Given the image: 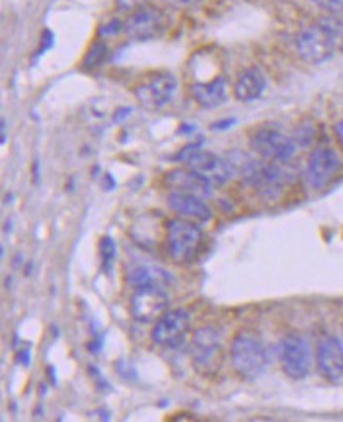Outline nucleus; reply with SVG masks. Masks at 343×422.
I'll return each instance as SVG.
<instances>
[{"label": "nucleus", "mask_w": 343, "mask_h": 422, "mask_svg": "<svg viewBox=\"0 0 343 422\" xmlns=\"http://www.w3.org/2000/svg\"><path fill=\"white\" fill-rule=\"evenodd\" d=\"M102 258L104 264H108L115 258V243L110 238H104L102 241Z\"/></svg>", "instance_id": "nucleus-22"}, {"label": "nucleus", "mask_w": 343, "mask_h": 422, "mask_svg": "<svg viewBox=\"0 0 343 422\" xmlns=\"http://www.w3.org/2000/svg\"><path fill=\"white\" fill-rule=\"evenodd\" d=\"M168 206L180 219L196 221V223H204L212 219V210L206 201L195 195H188V193L171 192L168 195Z\"/></svg>", "instance_id": "nucleus-15"}, {"label": "nucleus", "mask_w": 343, "mask_h": 422, "mask_svg": "<svg viewBox=\"0 0 343 422\" xmlns=\"http://www.w3.org/2000/svg\"><path fill=\"white\" fill-rule=\"evenodd\" d=\"M147 5V0H116V7L121 11H135Z\"/></svg>", "instance_id": "nucleus-21"}, {"label": "nucleus", "mask_w": 343, "mask_h": 422, "mask_svg": "<svg viewBox=\"0 0 343 422\" xmlns=\"http://www.w3.org/2000/svg\"><path fill=\"white\" fill-rule=\"evenodd\" d=\"M204 232L196 221L185 219L171 220L167 226V249L177 264H190L201 253Z\"/></svg>", "instance_id": "nucleus-3"}, {"label": "nucleus", "mask_w": 343, "mask_h": 422, "mask_svg": "<svg viewBox=\"0 0 343 422\" xmlns=\"http://www.w3.org/2000/svg\"><path fill=\"white\" fill-rule=\"evenodd\" d=\"M119 30H123V22H119L118 19L110 21L107 25H104L101 29L104 35H115V33H118Z\"/></svg>", "instance_id": "nucleus-23"}, {"label": "nucleus", "mask_w": 343, "mask_h": 422, "mask_svg": "<svg viewBox=\"0 0 343 422\" xmlns=\"http://www.w3.org/2000/svg\"><path fill=\"white\" fill-rule=\"evenodd\" d=\"M267 88V77L257 66H251L240 72L234 85V94L240 102H252L262 96Z\"/></svg>", "instance_id": "nucleus-17"}, {"label": "nucleus", "mask_w": 343, "mask_h": 422, "mask_svg": "<svg viewBox=\"0 0 343 422\" xmlns=\"http://www.w3.org/2000/svg\"><path fill=\"white\" fill-rule=\"evenodd\" d=\"M317 366L320 374L331 383L343 379V346L337 337H324L317 352Z\"/></svg>", "instance_id": "nucleus-14"}, {"label": "nucleus", "mask_w": 343, "mask_h": 422, "mask_svg": "<svg viewBox=\"0 0 343 422\" xmlns=\"http://www.w3.org/2000/svg\"><path fill=\"white\" fill-rule=\"evenodd\" d=\"M188 333H190V315L187 311L171 309L156 322L152 341L160 347L176 348L187 340Z\"/></svg>", "instance_id": "nucleus-9"}, {"label": "nucleus", "mask_w": 343, "mask_h": 422, "mask_svg": "<svg viewBox=\"0 0 343 422\" xmlns=\"http://www.w3.org/2000/svg\"><path fill=\"white\" fill-rule=\"evenodd\" d=\"M127 280L134 289L157 287L165 291L171 285L169 274L158 267H149V265H137L129 271Z\"/></svg>", "instance_id": "nucleus-18"}, {"label": "nucleus", "mask_w": 343, "mask_h": 422, "mask_svg": "<svg viewBox=\"0 0 343 422\" xmlns=\"http://www.w3.org/2000/svg\"><path fill=\"white\" fill-rule=\"evenodd\" d=\"M169 298L163 289L141 287L135 289L130 298V311L134 319L143 324L157 322L168 311Z\"/></svg>", "instance_id": "nucleus-10"}, {"label": "nucleus", "mask_w": 343, "mask_h": 422, "mask_svg": "<svg viewBox=\"0 0 343 422\" xmlns=\"http://www.w3.org/2000/svg\"><path fill=\"white\" fill-rule=\"evenodd\" d=\"M251 148L263 160L274 164L287 162L296 153L295 140L285 135L284 132L271 129V127H262V129L254 132Z\"/></svg>", "instance_id": "nucleus-8"}, {"label": "nucleus", "mask_w": 343, "mask_h": 422, "mask_svg": "<svg viewBox=\"0 0 343 422\" xmlns=\"http://www.w3.org/2000/svg\"><path fill=\"white\" fill-rule=\"evenodd\" d=\"M343 46V21L324 16L307 25L296 38V51L303 62L320 65Z\"/></svg>", "instance_id": "nucleus-1"}, {"label": "nucleus", "mask_w": 343, "mask_h": 422, "mask_svg": "<svg viewBox=\"0 0 343 422\" xmlns=\"http://www.w3.org/2000/svg\"><path fill=\"white\" fill-rule=\"evenodd\" d=\"M342 330H343V325H342Z\"/></svg>", "instance_id": "nucleus-27"}, {"label": "nucleus", "mask_w": 343, "mask_h": 422, "mask_svg": "<svg viewBox=\"0 0 343 422\" xmlns=\"http://www.w3.org/2000/svg\"><path fill=\"white\" fill-rule=\"evenodd\" d=\"M312 2L328 13H343V0H312Z\"/></svg>", "instance_id": "nucleus-20"}, {"label": "nucleus", "mask_w": 343, "mask_h": 422, "mask_svg": "<svg viewBox=\"0 0 343 422\" xmlns=\"http://www.w3.org/2000/svg\"><path fill=\"white\" fill-rule=\"evenodd\" d=\"M177 160L187 164L188 168L202 176L212 186L228 184L235 175V170L229 162V159L221 157L215 153L204 151L198 146L185 148L177 155Z\"/></svg>", "instance_id": "nucleus-4"}, {"label": "nucleus", "mask_w": 343, "mask_h": 422, "mask_svg": "<svg viewBox=\"0 0 343 422\" xmlns=\"http://www.w3.org/2000/svg\"><path fill=\"white\" fill-rule=\"evenodd\" d=\"M108 55V47L107 44H105L104 41L97 40L94 41L90 49H88V52L85 55L84 58V66L86 69H93V68H97V66H101L105 58H107Z\"/></svg>", "instance_id": "nucleus-19"}, {"label": "nucleus", "mask_w": 343, "mask_h": 422, "mask_svg": "<svg viewBox=\"0 0 343 422\" xmlns=\"http://www.w3.org/2000/svg\"><path fill=\"white\" fill-rule=\"evenodd\" d=\"M190 93L202 109H217L228 99V82L223 76H217L209 82L193 83Z\"/></svg>", "instance_id": "nucleus-16"}, {"label": "nucleus", "mask_w": 343, "mask_h": 422, "mask_svg": "<svg viewBox=\"0 0 343 422\" xmlns=\"http://www.w3.org/2000/svg\"><path fill=\"white\" fill-rule=\"evenodd\" d=\"M340 170V159L334 149L328 146H318L311 154L306 168V177L309 186L320 190L334 179Z\"/></svg>", "instance_id": "nucleus-11"}, {"label": "nucleus", "mask_w": 343, "mask_h": 422, "mask_svg": "<svg viewBox=\"0 0 343 422\" xmlns=\"http://www.w3.org/2000/svg\"><path fill=\"white\" fill-rule=\"evenodd\" d=\"M190 353L193 363L204 374H212L217 370L223 357L220 331L213 326H202L196 330L191 337Z\"/></svg>", "instance_id": "nucleus-7"}, {"label": "nucleus", "mask_w": 343, "mask_h": 422, "mask_svg": "<svg viewBox=\"0 0 343 422\" xmlns=\"http://www.w3.org/2000/svg\"><path fill=\"white\" fill-rule=\"evenodd\" d=\"M168 25L167 14L154 5H145L127 16L123 22V30L130 40L149 41L156 40Z\"/></svg>", "instance_id": "nucleus-6"}, {"label": "nucleus", "mask_w": 343, "mask_h": 422, "mask_svg": "<svg viewBox=\"0 0 343 422\" xmlns=\"http://www.w3.org/2000/svg\"><path fill=\"white\" fill-rule=\"evenodd\" d=\"M163 182L171 192L188 193V195H195L202 199L212 197L213 186L190 168L169 170L168 173L165 175Z\"/></svg>", "instance_id": "nucleus-13"}, {"label": "nucleus", "mask_w": 343, "mask_h": 422, "mask_svg": "<svg viewBox=\"0 0 343 422\" xmlns=\"http://www.w3.org/2000/svg\"><path fill=\"white\" fill-rule=\"evenodd\" d=\"M281 368L293 380L306 379L312 368V352L307 341L298 333H290L279 346Z\"/></svg>", "instance_id": "nucleus-5"}, {"label": "nucleus", "mask_w": 343, "mask_h": 422, "mask_svg": "<svg viewBox=\"0 0 343 422\" xmlns=\"http://www.w3.org/2000/svg\"><path fill=\"white\" fill-rule=\"evenodd\" d=\"M230 359L237 374L245 380H256L268 366V353L263 341L251 330H241L230 346Z\"/></svg>", "instance_id": "nucleus-2"}, {"label": "nucleus", "mask_w": 343, "mask_h": 422, "mask_svg": "<svg viewBox=\"0 0 343 422\" xmlns=\"http://www.w3.org/2000/svg\"><path fill=\"white\" fill-rule=\"evenodd\" d=\"M235 123V120H228V121H221V123H217L213 127L215 129H228L232 124Z\"/></svg>", "instance_id": "nucleus-26"}, {"label": "nucleus", "mask_w": 343, "mask_h": 422, "mask_svg": "<svg viewBox=\"0 0 343 422\" xmlns=\"http://www.w3.org/2000/svg\"><path fill=\"white\" fill-rule=\"evenodd\" d=\"M165 3L168 5V7H171V8H177V10H180V8H187V7H190V5H193L196 2V0H163Z\"/></svg>", "instance_id": "nucleus-24"}, {"label": "nucleus", "mask_w": 343, "mask_h": 422, "mask_svg": "<svg viewBox=\"0 0 343 422\" xmlns=\"http://www.w3.org/2000/svg\"><path fill=\"white\" fill-rule=\"evenodd\" d=\"M334 135H335L337 143L340 144V148L343 151V118L340 121H337V123L334 124Z\"/></svg>", "instance_id": "nucleus-25"}, {"label": "nucleus", "mask_w": 343, "mask_h": 422, "mask_svg": "<svg viewBox=\"0 0 343 422\" xmlns=\"http://www.w3.org/2000/svg\"><path fill=\"white\" fill-rule=\"evenodd\" d=\"M177 88V80L171 74L156 76L143 85L137 87L135 96L143 107L149 110L162 109L167 105Z\"/></svg>", "instance_id": "nucleus-12"}]
</instances>
